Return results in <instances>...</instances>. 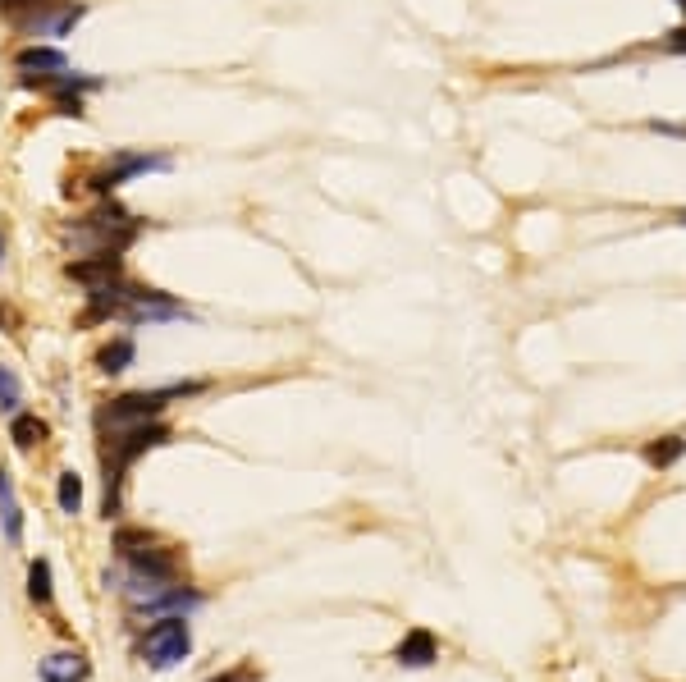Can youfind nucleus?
Listing matches in <instances>:
<instances>
[{
	"label": "nucleus",
	"instance_id": "obj_1",
	"mask_svg": "<svg viewBox=\"0 0 686 682\" xmlns=\"http://www.w3.org/2000/svg\"><path fill=\"white\" fill-rule=\"evenodd\" d=\"M170 440V426L161 422H138V426H119V431H101V472H106V518L119 513L124 499V477L147 449Z\"/></svg>",
	"mask_w": 686,
	"mask_h": 682
},
{
	"label": "nucleus",
	"instance_id": "obj_2",
	"mask_svg": "<svg viewBox=\"0 0 686 682\" xmlns=\"http://www.w3.org/2000/svg\"><path fill=\"white\" fill-rule=\"evenodd\" d=\"M138 234H142V220L133 216V211H124L115 197H106L101 206H92V211L78 216L74 225H65V239L78 248V257H97V252H115V257H124Z\"/></svg>",
	"mask_w": 686,
	"mask_h": 682
},
{
	"label": "nucleus",
	"instance_id": "obj_3",
	"mask_svg": "<svg viewBox=\"0 0 686 682\" xmlns=\"http://www.w3.org/2000/svg\"><path fill=\"white\" fill-rule=\"evenodd\" d=\"M206 390V380H183V385H161V390H133V394H119L110 399L106 408L97 412V426L101 431H119V426H138V422H156L170 403L179 399H193V394Z\"/></svg>",
	"mask_w": 686,
	"mask_h": 682
},
{
	"label": "nucleus",
	"instance_id": "obj_4",
	"mask_svg": "<svg viewBox=\"0 0 686 682\" xmlns=\"http://www.w3.org/2000/svg\"><path fill=\"white\" fill-rule=\"evenodd\" d=\"M115 550L119 559L129 563L133 577H147V582H179V554L170 550V545H161L156 536H147V531H119L115 536Z\"/></svg>",
	"mask_w": 686,
	"mask_h": 682
},
{
	"label": "nucleus",
	"instance_id": "obj_5",
	"mask_svg": "<svg viewBox=\"0 0 686 682\" xmlns=\"http://www.w3.org/2000/svg\"><path fill=\"white\" fill-rule=\"evenodd\" d=\"M188 650H193V632H188V623H183L179 614H165L142 632L138 655H142V664H151V669H174V664L188 660Z\"/></svg>",
	"mask_w": 686,
	"mask_h": 682
},
{
	"label": "nucleus",
	"instance_id": "obj_6",
	"mask_svg": "<svg viewBox=\"0 0 686 682\" xmlns=\"http://www.w3.org/2000/svg\"><path fill=\"white\" fill-rule=\"evenodd\" d=\"M165 170H174V156H165V152H115L87 184L97 188L101 197H110L119 184H129L138 174H165Z\"/></svg>",
	"mask_w": 686,
	"mask_h": 682
},
{
	"label": "nucleus",
	"instance_id": "obj_7",
	"mask_svg": "<svg viewBox=\"0 0 686 682\" xmlns=\"http://www.w3.org/2000/svg\"><path fill=\"white\" fill-rule=\"evenodd\" d=\"M188 307L174 303L170 293L161 289H138V284H129V293H124V307H119L115 321L124 325H165V321H188Z\"/></svg>",
	"mask_w": 686,
	"mask_h": 682
},
{
	"label": "nucleus",
	"instance_id": "obj_8",
	"mask_svg": "<svg viewBox=\"0 0 686 682\" xmlns=\"http://www.w3.org/2000/svg\"><path fill=\"white\" fill-rule=\"evenodd\" d=\"M14 74L28 87H46L60 74H69V60H65V51H55V46H23V51L14 55Z\"/></svg>",
	"mask_w": 686,
	"mask_h": 682
},
{
	"label": "nucleus",
	"instance_id": "obj_9",
	"mask_svg": "<svg viewBox=\"0 0 686 682\" xmlns=\"http://www.w3.org/2000/svg\"><path fill=\"white\" fill-rule=\"evenodd\" d=\"M69 280H78L83 289H101V284H115L124 280V261L115 257V252H97V257H78L65 266Z\"/></svg>",
	"mask_w": 686,
	"mask_h": 682
},
{
	"label": "nucleus",
	"instance_id": "obj_10",
	"mask_svg": "<svg viewBox=\"0 0 686 682\" xmlns=\"http://www.w3.org/2000/svg\"><path fill=\"white\" fill-rule=\"evenodd\" d=\"M37 673H42V682H87L92 664H87L83 650H55L37 664Z\"/></svg>",
	"mask_w": 686,
	"mask_h": 682
},
{
	"label": "nucleus",
	"instance_id": "obj_11",
	"mask_svg": "<svg viewBox=\"0 0 686 682\" xmlns=\"http://www.w3.org/2000/svg\"><path fill=\"white\" fill-rule=\"evenodd\" d=\"M394 660L403 664V669H426V664H435V660H440V641L430 637L426 628H417V632H408V637L398 641Z\"/></svg>",
	"mask_w": 686,
	"mask_h": 682
},
{
	"label": "nucleus",
	"instance_id": "obj_12",
	"mask_svg": "<svg viewBox=\"0 0 686 682\" xmlns=\"http://www.w3.org/2000/svg\"><path fill=\"white\" fill-rule=\"evenodd\" d=\"M0 531H5L10 545L23 541V509H19V495H14L10 467H0Z\"/></svg>",
	"mask_w": 686,
	"mask_h": 682
},
{
	"label": "nucleus",
	"instance_id": "obj_13",
	"mask_svg": "<svg viewBox=\"0 0 686 682\" xmlns=\"http://www.w3.org/2000/svg\"><path fill=\"white\" fill-rule=\"evenodd\" d=\"M46 422L42 417H33V412H14V422H10V440L19 444V449H37V444L46 440Z\"/></svg>",
	"mask_w": 686,
	"mask_h": 682
},
{
	"label": "nucleus",
	"instance_id": "obj_14",
	"mask_svg": "<svg viewBox=\"0 0 686 682\" xmlns=\"http://www.w3.org/2000/svg\"><path fill=\"white\" fill-rule=\"evenodd\" d=\"M133 353H138V348H133L129 335H124V339H110V344L97 353V367L106 371V376H119V371H124V367L133 362Z\"/></svg>",
	"mask_w": 686,
	"mask_h": 682
},
{
	"label": "nucleus",
	"instance_id": "obj_15",
	"mask_svg": "<svg viewBox=\"0 0 686 682\" xmlns=\"http://www.w3.org/2000/svg\"><path fill=\"white\" fill-rule=\"evenodd\" d=\"M55 499H60V513H69V518H74V513L83 509V477H78V472H60Z\"/></svg>",
	"mask_w": 686,
	"mask_h": 682
},
{
	"label": "nucleus",
	"instance_id": "obj_16",
	"mask_svg": "<svg viewBox=\"0 0 686 682\" xmlns=\"http://www.w3.org/2000/svg\"><path fill=\"white\" fill-rule=\"evenodd\" d=\"M682 454H686V440H682V435H664V440H654L650 449H645V458H650L654 467H673Z\"/></svg>",
	"mask_w": 686,
	"mask_h": 682
},
{
	"label": "nucleus",
	"instance_id": "obj_17",
	"mask_svg": "<svg viewBox=\"0 0 686 682\" xmlns=\"http://www.w3.org/2000/svg\"><path fill=\"white\" fill-rule=\"evenodd\" d=\"M28 596L37 605H51V563L46 559H33V568H28Z\"/></svg>",
	"mask_w": 686,
	"mask_h": 682
},
{
	"label": "nucleus",
	"instance_id": "obj_18",
	"mask_svg": "<svg viewBox=\"0 0 686 682\" xmlns=\"http://www.w3.org/2000/svg\"><path fill=\"white\" fill-rule=\"evenodd\" d=\"M19 403H23L19 376H14L10 367H0V412H19Z\"/></svg>",
	"mask_w": 686,
	"mask_h": 682
},
{
	"label": "nucleus",
	"instance_id": "obj_19",
	"mask_svg": "<svg viewBox=\"0 0 686 682\" xmlns=\"http://www.w3.org/2000/svg\"><path fill=\"white\" fill-rule=\"evenodd\" d=\"M33 5H37V0H0V14L14 23V19H23V14L33 10Z\"/></svg>",
	"mask_w": 686,
	"mask_h": 682
},
{
	"label": "nucleus",
	"instance_id": "obj_20",
	"mask_svg": "<svg viewBox=\"0 0 686 682\" xmlns=\"http://www.w3.org/2000/svg\"><path fill=\"white\" fill-rule=\"evenodd\" d=\"M668 46H673V51H682V55H686V28H677V33H668Z\"/></svg>",
	"mask_w": 686,
	"mask_h": 682
},
{
	"label": "nucleus",
	"instance_id": "obj_21",
	"mask_svg": "<svg viewBox=\"0 0 686 682\" xmlns=\"http://www.w3.org/2000/svg\"><path fill=\"white\" fill-rule=\"evenodd\" d=\"M215 682H252V669H234V673H225V678H215Z\"/></svg>",
	"mask_w": 686,
	"mask_h": 682
},
{
	"label": "nucleus",
	"instance_id": "obj_22",
	"mask_svg": "<svg viewBox=\"0 0 686 682\" xmlns=\"http://www.w3.org/2000/svg\"><path fill=\"white\" fill-rule=\"evenodd\" d=\"M0 266H5V239H0Z\"/></svg>",
	"mask_w": 686,
	"mask_h": 682
},
{
	"label": "nucleus",
	"instance_id": "obj_23",
	"mask_svg": "<svg viewBox=\"0 0 686 682\" xmlns=\"http://www.w3.org/2000/svg\"><path fill=\"white\" fill-rule=\"evenodd\" d=\"M677 5H682V14H686V0H677Z\"/></svg>",
	"mask_w": 686,
	"mask_h": 682
}]
</instances>
